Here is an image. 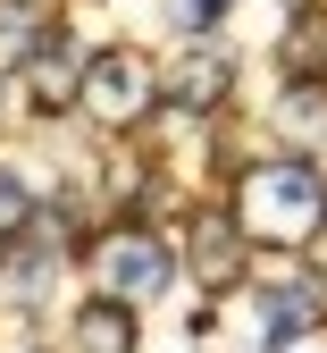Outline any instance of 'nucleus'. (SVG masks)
Listing matches in <instances>:
<instances>
[{
	"mask_svg": "<svg viewBox=\"0 0 327 353\" xmlns=\"http://www.w3.org/2000/svg\"><path fill=\"white\" fill-rule=\"evenodd\" d=\"M244 219H193V278L218 294V286H235L244 278Z\"/></svg>",
	"mask_w": 327,
	"mask_h": 353,
	"instance_id": "obj_7",
	"label": "nucleus"
},
{
	"mask_svg": "<svg viewBox=\"0 0 327 353\" xmlns=\"http://www.w3.org/2000/svg\"><path fill=\"white\" fill-rule=\"evenodd\" d=\"M226 84H235V59H226L218 42H193L184 59H168L160 93H168L176 110H210V101H226Z\"/></svg>",
	"mask_w": 327,
	"mask_h": 353,
	"instance_id": "obj_5",
	"label": "nucleus"
},
{
	"mask_svg": "<svg viewBox=\"0 0 327 353\" xmlns=\"http://www.w3.org/2000/svg\"><path fill=\"white\" fill-rule=\"evenodd\" d=\"M25 228H34V194H25V176H9V168H0V236L17 244Z\"/></svg>",
	"mask_w": 327,
	"mask_h": 353,
	"instance_id": "obj_12",
	"label": "nucleus"
},
{
	"mask_svg": "<svg viewBox=\"0 0 327 353\" xmlns=\"http://www.w3.org/2000/svg\"><path fill=\"white\" fill-rule=\"evenodd\" d=\"M286 68L310 84V76H327V9H294L286 17Z\"/></svg>",
	"mask_w": 327,
	"mask_h": 353,
	"instance_id": "obj_9",
	"label": "nucleus"
},
{
	"mask_svg": "<svg viewBox=\"0 0 327 353\" xmlns=\"http://www.w3.org/2000/svg\"><path fill=\"white\" fill-rule=\"evenodd\" d=\"M76 353H134V312L118 294H101V303L76 312Z\"/></svg>",
	"mask_w": 327,
	"mask_h": 353,
	"instance_id": "obj_8",
	"label": "nucleus"
},
{
	"mask_svg": "<svg viewBox=\"0 0 327 353\" xmlns=\"http://www.w3.org/2000/svg\"><path fill=\"white\" fill-rule=\"evenodd\" d=\"M310 320H319V286L302 270H277L268 294H260V345H302Z\"/></svg>",
	"mask_w": 327,
	"mask_h": 353,
	"instance_id": "obj_6",
	"label": "nucleus"
},
{
	"mask_svg": "<svg viewBox=\"0 0 327 353\" xmlns=\"http://www.w3.org/2000/svg\"><path fill=\"white\" fill-rule=\"evenodd\" d=\"M235 219H244L252 244L294 252V244H310L327 228V185H319L310 160H260V168H244V185H235Z\"/></svg>",
	"mask_w": 327,
	"mask_h": 353,
	"instance_id": "obj_1",
	"label": "nucleus"
},
{
	"mask_svg": "<svg viewBox=\"0 0 327 353\" xmlns=\"http://www.w3.org/2000/svg\"><path fill=\"white\" fill-rule=\"evenodd\" d=\"M51 34V17L34 9V0H0V68H25V51Z\"/></svg>",
	"mask_w": 327,
	"mask_h": 353,
	"instance_id": "obj_10",
	"label": "nucleus"
},
{
	"mask_svg": "<svg viewBox=\"0 0 327 353\" xmlns=\"http://www.w3.org/2000/svg\"><path fill=\"white\" fill-rule=\"evenodd\" d=\"M92 270H101V286H109L118 303H151V294L176 278V261H168V244L143 236V228H109L101 244H92Z\"/></svg>",
	"mask_w": 327,
	"mask_h": 353,
	"instance_id": "obj_3",
	"label": "nucleus"
},
{
	"mask_svg": "<svg viewBox=\"0 0 327 353\" xmlns=\"http://www.w3.org/2000/svg\"><path fill=\"white\" fill-rule=\"evenodd\" d=\"M0 84H9V68H0Z\"/></svg>",
	"mask_w": 327,
	"mask_h": 353,
	"instance_id": "obj_14",
	"label": "nucleus"
},
{
	"mask_svg": "<svg viewBox=\"0 0 327 353\" xmlns=\"http://www.w3.org/2000/svg\"><path fill=\"white\" fill-rule=\"evenodd\" d=\"M17 76H25V101H34L42 118H59V110H76V101H84V59L67 51L59 34H42L34 51H25V68H17Z\"/></svg>",
	"mask_w": 327,
	"mask_h": 353,
	"instance_id": "obj_4",
	"label": "nucleus"
},
{
	"mask_svg": "<svg viewBox=\"0 0 327 353\" xmlns=\"http://www.w3.org/2000/svg\"><path fill=\"white\" fill-rule=\"evenodd\" d=\"M160 101V68L143 59V51H101L84 68V110L101 118V126H134Z\"/></svg>",
	"mask_w": 327,
	"mask_h": 353,
	"instance_id": "obj_2",
	"label": "nucleus"
},
{
	"mask_svg": "<svg viewBox=\"0 0 327 353\" xmlns=\"http://www.w3.org/2000/svg\"><path fill=\"white\" fill-rule=\"evenodd\" d=\"M226 9H235V0H176V26H184V34H210Z\"/></svg>",
	"mask_w": 327,
	"mask_h": 353,
	"instance_id": "obj_13",
	"label": "nucleus"
},
{
	"mask_svg": "<svg viewBox=\"0 0 327 353\" xmlns=\"http://www.w3.org/2000/svg\"><path fill=\"white\" fill-rule=\"evenodd\" d=\"M51 270H59V252H17L9 261V294L17 303H42V294H51Z\"/></svg>",
	"mask_w": 327,
	"mask_h": 353,
	"instance_id": "obj_11",
	"label": "nucleus"
}]
</instances>
